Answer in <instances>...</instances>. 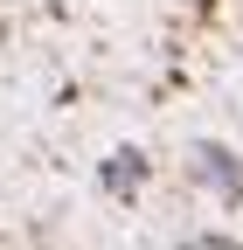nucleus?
<instances>
[{
  "label": "nucleus",
  "instance_id": "1",
  "mask_svg": "<svg viewBox=\"0 0 243 250\" xmlns=\"http://www.w3.org/2000/svg\"><path fill=\"white\" fill-rule=\"evenodd\" d=\"M104 181H111V188H132V181H139V153H118V160L104 167Z\"/></svg>",
  "mask_w": 243,
  "mask_h": 250
}]
</instances>
